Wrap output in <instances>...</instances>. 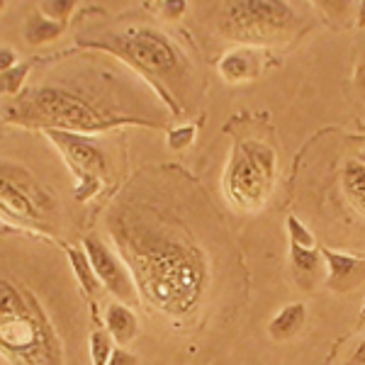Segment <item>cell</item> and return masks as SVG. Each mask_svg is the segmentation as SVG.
Returning <instances> with one entry per match:
<instances>
[{
  "label": "cell",
  "mask_w": 365,
  "mask_h": 365,
  "mask_svg": "<svg viewBox=\"0 0 365 365\" xmlns=\"http://www.w3.org/2000/svg\"><path fill=\"white\" fill-rule=\"evenodd\" d=\"M98 44L141 71L156 91L163 93L166 103L173 105L175 115L180 113L178 93L187 88L192 66L173 39L151 27H127L125 32H117Z\"/></svg>",
  "instance_id": "3"
},
{
  "label": "cell",
  "mask_w": 365,
  "mask_h": 365,
  "mask_svg": "<svg viewBox=\"0 0 365 365\" xmlns=\"http://www.w3.org/2000/svg\"><path fill=\"white\" fill-rule=\"evenodd\" d=\"M356 83H358V88H361L363 96H365V61L361 63V68H358V73H356Z\"/></svg>",
  "instance_id": "27"
},
{
  "label": "cell",
  "mask_w": 365,
  "mask_h": 365,
  "mask_svg": "<svg viewBox=\"0 0 365 365\" xmlns=\"http://www.w3.org/2000/svg\"><path fill=\"white\" fill-rule=\"evenodd\" d=\"M258 71H261V56L249 46L229 51L220 61V76L227 83H246V81L256 78Z\"/></svg>",
  "instance_id": "12"
},
{
  "label": "cell",
  "mask_w": 365,
  "mask_h": 365,
  "mask_svg": "<svg viewBox=\"0 0 365 365\" xmlns=\"http://www.w3.org/2000/svg\"><path fill=\"white\" fill-rule=\"evenodd\" d=\"M285 225H287V234H290V244L302 246V249H317V241L312 237V232L297 220L295 215L287 217Z\"/></svg>",
  "instance_id": "20"
},
{
  "label": "cell",
  "mask_w": 365,
  "mask_h": 365,
  "mask_svg": "<svg viewBox=\"0 0 365 365\" xmlns=\"http://www.w3.org/2000/svg\"><path fill=\"white\" fill-rule=\"evenodd\" d=\"M346 365H365V339L358 344V349L351 353V358L346 361Z\"/></svg>",
  "instance_id": "26"
},
{
  "label": "cell",
  "mask_w": 365,
  "mask_h": 365,
  "mask_svg": "<svg viewBox=\"0 0 365 365\" xmlns=\"http://www.w3.org/2000/svg\"><path fill=\"white\" fill-rule=\"evenodd\" d=\"M324 263L329 268L327 287L331 292L346 295L365 282V258H356L351 253H339L334 249H322Z\"/></svg>",
  "instance_id": "10"
},
{
  "label": "cell",
  "mask_w": 365,
  "mask_h": 365,
  "mask_svg": "<svg viewBox=\"0 0 365 365\" xmlns=\"http://www.w3.org/2000/svg\"><path fill=\"white\" fill-rule=\"evenodd\" d=\"M161 8H163V17H168V20H178V17L185 15L187 3L185 0H166V3H161Z\"/></svg>",
  "instance_id": "23"
},
{
  "label": "cell",
  "mask_w": 365,
  "mask_h": 365,
  "mask_svg": "<svg viewBox=\"0 0 365 365\" xmlns=\"http://www.w3.org/2000/svg\"><path fill=\"white\" fill-rule=\"evenodd\" d=\"M68 258H71V266H73V273L78 275V282L83 285V290L88 295L98 297L100 290H103V285H100L96 270H93L91 261H88L86 251H78V249H68Z\"/></svg>",
  "instance_id": "17"
},
{
  "label": "cell",
  "mask_w": 365,
  "mask_h": 365,
  "mask_svg": "<svg viewBox=\"0 0 365 365\" xmlns=\"http://www.w3.org/2000/svg\"><path fill=\"white\" fill-rule=\"evenodd\" d=\"M341 187L349 205L358 215L365 217V161H346L344 173H341Z\"/></svg>",
  "instance_id": "15"
},
{
  "label": "cell",
  "mask_w": 365,
  "mask_h": 365,
  "mask_svg": "<svg viewBox=\"0 0 365 365\" xmlns=\"http://www.w3.org/2000/svg\"><path fill=\"white\" fill-rule=\"evenodd\" d=\"M44 134L58 149V154L63 156V161L68 163V168L73 170L76 180H78L76 200H81V202L91 200L100 190V182L108 170V158H105L100 144L86 134L58 132V129H44Z\"/></svg>",
  "instance_id": "7"
},
{
  "label": "cell",
  "mask_w": 365,
  "mask_h": 365,
  "mask_svg": "<svg viewBox=\"0 0 365 365\" xmlns=\"http://www.w3.org/2000/svg\"><path fill=\"white\" fill-rule=\"evenodd\" d=\"M110 232L146 302L168 317L195 309L207 287V261L185 232L144 210H120Z\"/></svg>",
  "instance_id": "1"
},
{
  "label": "cell",
  "mask_w": 365,
  "mask_h": 365,
  "mask_svg": "<svg viewBox=\"0 0 365 365\" xmlns=\"http://www.w3.org/2000/svg\"><path fill=\"white\" fill-rule=\"evenodd\" d=\"M0 207L15 217H37L39 207H51V200L25 173L0 166Z\"/></svg>",
  "instance_id": "9"
},
{
  "label": "cell",
  "mask_w": 365,
  "mask_h": 365,
  "mask_svg": "<svg viewBox=\"0 0 365 365\" xmlns=\"http://www.w3.org/2000/svg\"><path fill=\"white\" fill-rule=\"evenodd\" d=\"M29 73V63H17L0 73V96H17L22 91Z\"/></svg>",
  "instance_id": "18"
},
{
  "label": "cell",
  "mask_w": 365,
  "mask_h": 365,
  "mask_svg": "<svg viewBox=\"0 0 365 365\" xmlns=\"http://www.w3.org/2000/svg\"><path fill=\"white\" fill-rule=\"evenodd\" d=\"M307 317H309V312H307V304H304V302L287 304V307H282L278 314L270 319L268 336L273 341H278V344L295 339L297 334L304 329V324H307Z\"/></svg>",
  "instance_id": "13"
},
{
  "label": "cell",
  "mask_w": 365,
  "mask_h": 365,
  "mask_svg": "<svg viewBox=\"0 0 365 365\" xmlns=\"http://www.w3.org/2000/svg\"><path fill=\"white\" fill-rule=\"evenodd\" d=\"M105 327H108V334L117 344H129L139 334L137 314L122 302H113L105 309Z\"/></svg>",
  "instance_id": "14"
},
{
  "label": "cell",
  "mask_w": 365,
  "mask_h": 365,
  "mask_svg": "<svg viewBox=\"0 0 365 365\" xmlns=\"http://www.w3.org/2000/svg\"><path fill=\"white\" fill-rule=\"evenodd\" d=\"M39 8H42V15L49 17V20L54 22H61L71 15V10L76 8V0H42L39 3Z\"/></svg>",
  "instance_id": "21"
},
{
  "label": "cell",
  "mask_w": 365,
  "mask_h": 365,
  "mask_svg": "<svg viewBox=\"0 0 365 365\" xmlns=\"http://www.w3.org/2000/svg\"><path fill=\"white\" fill-rule=\"evenodd\" d=\"M17 66V56L13 49H8V46H0V73L8 68Z\"/></svg>",
  "instance_id": "25"
},
{
  "label": "cell",
  "mask_w": 365,
  "mask_h": 365,
  "mask_svg": "<svg viewBox=\"0 0 365 365\" xmlns=\"http://www.w3.org/2000/svg\"><path fill=\"white\" fill-rule=\"evenodd\" d=\"M108 365H137V356L125 351V349H115L113 356H110Z\"/></svg>",
  "instance_id": "24"
},
{
  "label": "cell",
  "mask_w": 365,
  "mask_h": 365,
  "mask_svg": "<svg viewBox=\"0 0 365 365\" xmlns=\"http://www.w3.org/2000/svg\"><path fill=\"white\" fill-rule=\"evenodd\" d=\"M195 134H197L195 125H180V127H173V129H170L166 141H168L170 149L180 151V149H185V146H190V144H192Z\"/></svg>",
  "instance_id": "22"
},
{
  "label": "cell",
  "mask_w": 365,
  "mask_h": 365,
  "mask_svg": "<svg viewBox=\"0 0 365 365\" xmlns=\"http://www.w3.org/2000/svg\"><path fill=\"white\" fill-rule=\"evenodd\" d=\"M8 117L15 122H25V125H42V129H58V132L73 134L103 132V129L134 122L127 117L108 115L100 108H93L86 98L49 86L29 91Z\"/></svg>",
  "instance_id": "4"
},
{
  "label": "cell",
  "mask_w": 365,
  "mask_h": 365,
  "mask_svg": "<svg viewBox=\"0 0 365 365\" xmlns=\"http://www.w3.org/2000/svg\"><path fill=\"white\" fill-rule=\"evenodd\" d=\"M275 182V151L256 139L239 141L225 173V192L237 207L256 212L268 202Z\"/></svg>",
  "instance_id": "5"
},
{
  "label": "cell",
  "mask_w": 365,
  "mask_h": 365,
  "mask_svg": "<svg viewBox=\"0 0 365 365\" xmlns=\"http://www.w3.org/2000/svg\"><path fill=\"white\" fill-rule=\"evenodd\" d=\"M358 27H361V29L365 27V0L358 5Z\"/></svg>",
  "instance_id": "28"
},
{
  "label": "cell",
  "mask_w": 365,
  "mask_h": 365,
  "mask_svg": "<svg viewBox=\"0 0 365 365\" xmlns=\"http://www.w3.org/2000/svg\"><path fill=\"white\" fill-rule=\"evenodd\" d=\"M61 32H63L61 22L49 20V17H44L42 13L29 15V20L25 25V39H27V44H32V46L54 42L56 37H61Z\"/></svg>",
  "instance_id": "16"
},
{
  "label": "cell",
  "mask_w": 365,
  "mask_h": 365,
  "mask_svg": "<svg viewBox=\"0 0 365 365\" xmlns=\"http://www.w3.org/2000/svg\"><path fill=\"white\" fill-rule=\"evenodd\" d=\"M290 270H292V278H295L299 290L312 292L319 287V282H324L327 263H324L322 251L302 249V246L290 244Z\"/></svg>",
  "instance_id": "11"
},
{
  "label": "cell",
  "mask_w": 365,
  "mask_h": 365,
  "mask_svg": "<svg viewBox=\"0 0 365 365\" xmlns=\"http://www.w3.org/2000/svg\"><path fill=\"white\" fill-rule=\"evenodd\" d=\"M295 27V10L280 0H232L220 15L222 34L244 44L280 42Z\"/></svg>",
  "instance_id": "6"
},
{
  "label": "cell",
  "mask_w": 365,
  "mask_h": 365,
  "mask_svg": "<svg viewBox=\"0 0 365 365\" xmlns=\"http://www.w3.org/2000/svg\"><path fill=\"white\" fill-rule=\"evenodd\" d=\"M113 336L105 329H96L91 334V358L93 365H108L110 356H113Z\"/></svg>",
  "instance_id": "19"
},
{
  "label": "cell",
  "mask_w": 365,
  "mask_h": 365,
  "mask_svg": "<svg viewBox=\"0 0 365 365\" xmlns=\"http://www.w3.org/2000/svg\"><path fill=\"white\" fill-rule=\"evenodd\" d=\"M83 251H86L88 261H91L93 270H96L100 285L113 292L120 302H134V297H137V285H134L132 273H129L125 263L108 249V244H105L98 234H88L83 239Z\"/></svg>",
  "instance_id": "8"
},
{
  "label": "cell",
  "mask_w": 365,
  "mask_h": 365,
  "mask_svg": "<svg viewBox=\"0 0 365 365\" xmlns=\"http://www.w3.org/2000/svg\"><path fill=\"white\" fill-rule=\"evenodd\" d=\"M0 356L13 365H61L56 334L37 299L0 278Z\"/></svg>",
  "instance_id": "2"
}]
</instances>
